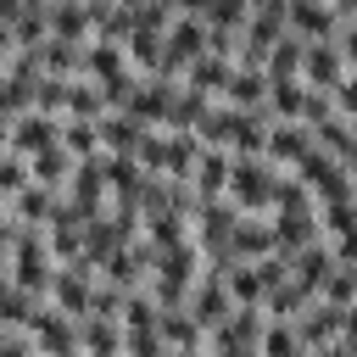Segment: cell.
<instances>
[{
    "instance_id": "cell-35",
    "label": "cell",
    "mask_w": 357,
    "mask_h": 357,
    "mask_svg": "<svg viewBox=\"0 0 357 357\" xmlns=\"http://www.w3.org/2000/svg\"><path fill=\"white\" fill-rule=\"evenodd\" d=\"M206 95H195V89H178L173 95V112H167V128H184V134H195V123L206 117Z\"/></svg>"
},
{
    "instance_id": "cell-7",
    "label": "cell",
    "mask_w": 357,
    "mask_h": 357,
    "mask_svg": "<svg viewBox=\"0 0 357 357\" xmlns=\"http://www.w3.org/2000/svg\"><path fill=\"white\" fill-rule=\"evenodd\" d=\"M56 145H61V117H45V112H22V117L11 123V156L33 162V156H45V151H56Z\"/></svg>"
},
{
    "instance_id": "cell-1",
    "label": "cell",
    "mask_w": 357,
    "mask_h": 357,
    "mask_svg": "<svg viewBox=\"0 0 357 357\" xmlns=\"http://www.w3.org/2000/svg\"><path fill=\"white\" fill-rule=\"evenodd\" d=\"M279 178H284V173H279L268 156H234V167H229V201H234L240 212H268V218H273Z\"/></svg>"
},
{
    "instance_id": "cell-18",
    "label": "cell",
    "mask_w": 357,
    "mask_h": 357,
    "mask_svg": "<svg viewBox=\"0 0 357 357\" xmlns=\"http://www.w3.org/2000/svg\"><path fill=\"white\" fill-rule=\"evenodd\" d=\"M329 273H335V245H329V240H312V245H301V251L290 257V279H296V284H307L312 296L324 290V279H329Z\"/></svg>"
},
{
    "instance_id": "cell-37",
    "label": "cell",
    "mask_w": 357,
    "mask_h": 357,
    "mask_svg": "<svg viewBox=\"0 0 357 357\" xmlns=\"http://www.w3.org/2000/svg\"><path fill=\"white\" fill-rule=\"evenodd\" d=\"M329 307H357V268H346V262H335V273L324 279V290H318Z\"/></svg>"
},
{
    "instance_id": "cell-8",
    "label": "cell",
    "mask_w": 357,
    "mask_h": 357,
    "mask_svg": "<svg viewBox=\"0 0 357 357\" xmlns=\"http://www.w3.org/2000/svg\"><path fill=\"white\" fill-rule=\"evenodd\" d=\"M290 329L301 335V346H307V351H318V346L340 340V329H346V307H329V301L318 296V301H307V307L290 318Z\"/></svg>"
},
{
    "instance_id": "cell-43",
    "label": "cell",
    "mask_w": 357,
    "mask_h": 357,
    "mask_svg": "<svg viewBox=\"0 0 357 357\" xmlns=\"http://www.w3.org/2000/svg\"><path fill=\"white\" fill-rule=\"evenodd\" d=\"M167 357H206V346H195V351H167Z\"/></svg>"
},
{
    "instance_id": "cell-44",
    "label": "cell",
    "mask_w": 357,
    "mask_h": 357,
    "mask_svg": "<svg viewBox=\"0 0 357 357\" xmlns=\"http://www.w3.org/2000/svg\"><path fill=\"white\" fill-rule=\"evenodd\" d=\"M245 357H262V351H245Z\"/></svg>"
},
{
    "instance_id": "cell-25",
    "label": "cell",
    "mask_w": 357,
    "mask_h": 357,
    "mask_svg": "<svg viewBox=\"0 0 357 357\" xmlns=\"http://www.w3.org/2000/svg\"><path fill=\"white\" fill-rule=\"evenodd\" d=\"M156 335L167 340V351H195V346H206V329L190 318V307H167V312L156 318Z\"/></svg>"
},
{
    "instance_id": "cell-31",
    "label": "cell",
    "mask_w": 357,
    "mask_h": 357,
    "mask_svg": "<svg viewBox=\"0 0 357 357\" xmlns=\"http://www.w3.org/2000/svg\"><path fill=\"white\" fill-rule=\"evenodd\" d=\"M61 145L84 162V156H106L100 151V123H89V117H61Z\"/></svg>"
},
{
    "instance_id": "cell-26",
    "label": "cell",
    "mask_w": 357,
    "mask_h": 357,
    "mask_svg": "<svg viewBox=\"0 0 357 357\" xmlns=\"http://www.w3.org/2000/svg\"><path fill=\"white\" fill-rule=\"evenodd\" d=\"M301 112H307V84L301 78H268V117L301 123Z\"/></svg>"
},
{
    "instance_id": "cell-12",
    "label": "cell",
    "mask_w": 357,
    "mask_h": 357,
    "mask_svg": "<svg viewBox=\"0 0 357 357\" xmlns=\"http://www.w3.org/2000/svg\"><path fill=\"white\" fill-rule=\"evenodd\" d=\"M307 156H312V128L307 123H273L268 128V162L279 173H296Z\"/></svg>"
},
{
    "instance_id": "cell-29",
    "label": "cell",
    "mask_w": 357,
    "mask_h": 357,
    "mask_svg": "<svg viewBox=\"0 0 357 357\" xmlns=\"http://www.w3.org/2000/svg\"><path fill=\"white\" fill-rule=\"evenodd\" d=\"M39 67H45V78H84V45L45 39L39 45Z\"/></svg>"
},
{
    "instance_id": "cell-46",
    "label": "cell",
    "mask_w": 357,
    "mask_h": 357,
    "mask_svg": "<svg viewBox=\"0 0 357 357\" xmlns=\"http://www.w3.org/2000/svg\"><path fill=\"white\" fill-rule=\"evenodd\" d=\"M251 6H262V0H251Z\"/></svg>"
},
{
    "instance_id": "cell-36",
    "label": "cell",
    "mask_w": 357,
    "mask_h": 357,
    "mask_svg": "<svg viewBox=\"0 0 357 357\" xmlns=\"http://www.w3.org/2000/svg\"><path fill=\"white\" fill-rule=\"evenodd\" d=\"M245 17H251V0H212L206 6V28H218V33H240L245 28Z\"/></svg>"
},
{
    "instance_id": "cell-42",
    "label": "cell",
    "mask_w": 357,
    "mask_h": 357,
    "mask_svg": "<svg viewBox=\"0 0 357 357\" xmlns=\"http://www.w3.org/2000/svg\"><path fill=\"white\" fill-rule=\"evenodd\" d=\"M206 6H212V0H173L178 17H206Z\"/></svg>"
},
{
    "instance_id": "cell-21",
    "label": "cell",
    "mask_w": 357,
    "mask_h": 357,
    "mask_svg": "<svg viewBox=\"0 0 357 357\" xmlns=\"http://www.w3.org/2000/svg\"><path fill=\"white\" fill-rule=\"evenodd\" d=\"M229 167H234L229 151H201V162H195V173H190V190H195L201 201H223V195H229Z\"/></svg>"
},
{
    "instance_id": "cell-24",
    "label": "cell",
    "mask_w": 357,
    "mask_h": 357,
    "mask_svg": "<svg viewBox=\"0 0 357 357\" xmlns=\"http://www.w3.org/2000/svg\"><path fill=\"white\" fill-rule=\"evenodd\" d=\"M312 145L329 151L335 162H346V167L357 173V123H351V117H329V123H318V128H312Z\"/></svg>"
},
{
    "instance_id": "cell-5",
    "label": "cell",
    "mask_w": 357,
    "mask_h": 357,
    "mask_svg": "<svg viewBox=\"0 0 357 357\" xmlns=\"http://www.w3.org/2000/svg\"><path fill=\"white\" fill-rule=\"evenodd\" d=\"M67 201H73V212H78L84 223H95V218H106V212H112L106 156H84V162L73 167V178H67Z\"/></svg>"
},
{
    "instance_id": "cell-3",
    "label": "cell",
    "mask_w": 357,
    "mask_h": 357,
    "mask_svg": "<svg viewBox=\"0 0 357 357\" xmlns=\"http://www.w3.org/2000/svg\"><path fill=\"white\" fill-rule=\"evenodd\" d=\"M296 178L307 184V195H312L318 206H335V201H357V173H351L346 162H335L329 151H318V145H312V156L296 167Z\"/></svg>"
},
{
    "instance_id": "cell-30",
    "label": "cell",
    "mask_w": 357,
    "mask_h": 357,
    "mask_svg": "<svg viewBox=\"0 0 357 357\" xmlns=\"http://www.w3.org/2000/svg\"><path fill=\"white\" fill-rule=\"evenodd\" d=\"M112 106H106V89L95 84V78H73L67 84V117H89V123H100Z\"/></svg>"
},
{
    "instance_id": "cell-17",
    "label": "cell",
    "mask_w": 357,
    "mask_h": 357,
    "mask_svg": "<svg viewBox=\"0 0 357 357\" xmlns=\"http://www.w3.org/2000/svg\"><path fill=\"white\" fill-rule=\"evenodd\" d=\"M134 67H128V50L123 45H112V39H89L84 45V78H95V84H117V78H128Z\"/></svg>"
},
{
    "instance_id": "cell-41",
    "label": "cell",
    "mask_w": 357,
    "mask_h": 357,
    "mask_svg": "<svg viewBox=\"0 0 357 357\" xmlns=\"http://www.w3.org/2000/svg\"><path fill=\"white\" fill-rule=\"evenodd\" d=\"M335 117H351V123H357V78H351V73H346L340 89H335Z\"/></svg>"
},
{
    "instance_id": "cell-38",
    "label": "cell",
    "mask_w": 357,
    "mask_h": 357,
    "mask_svg": "<svg viewBox=\"0 0 357 357\" xmlns=\"http://www.w3.org/2000/svg\"><path fill=\"white\" fill-rule=\"evenodd\" d=\"M67 84H73V78H39V89H33V112H45V117H67Z\"/></svg>"
},
{
    "instance_id": "cell-15",
    "label": "cell",
    "mask_w": 357,
    "mask_h": 357,
    "mask_svg": "<svg viewBox=\"0 0 357 357\" xmlns=\"http://www.w3.org/2000/svg\"><path fill=\"white\" fill-rule=\"evenodd\" d=\"M89 290H95V279H84L78 268L56 262V279H50V307H56V312H67V318H89Z\"/></svg>"
},
{
    "instance_id": "cell-4",
    "label": "cell",
    "mask_w": 357,
    "mask_h": 357,
    "mask_svg": "<svg viewBox=\"0 0 357 357\" xmlns=\"http://www.w3.org/2000/svg\"><path fill=\"white\" fill-rule=\"evenodd\" d=\"M201 56H206V22H201V17H178V22L162 33V61H156L151 78H173V84H178Z\"/></svg>"
},
{
    "instance_id": "cell-22",
    "label": "cell",
    "mask_w": 357,
    "mask_h": 357,
    "mask_svg": "<svg viewBox=\"0 0 357 357\" xmlns=\"http://www.w3.org/2000/svg\"><path fill=\"white\" fill-rule=\"evenodd\" d=\"M78 346H84V357H123L128 335L117 318H78Z\"/></svg>"
},
{
    "instance_id": "cell-27",
    "label": "cell",
    "mask_w": 357,
    "mask_h": 357,
    "mask_svg": "<svg viewBox=\"0 0 357 357\" xmlns=\"http://www.w3.org/2000/svg\"><path fill=\"white\" fill-rule=\"evenodd\" d=\"M56 206H61V195H56V190H45V184H28V190L11 201V218H17L22 229H45V223L56 218Z\"/></svg>"
},
{
    "instance_id": "cell-14",
    "label": "cell",
    "mask_w": 357,
    "mask_h": 357,
    "mask_svg": "<svg viewBox=\"0 0 357 357\" xmlns=\"http://www.w3.org/2000/svg\"><path fill=\"white\" fill-rule=\"evenodd\" d=\"M245 117H251V112H234L229 100H212V106H206V117L195 123L201 151H229V145H234V134L245 128Z\"/></svg>"
},
{
    "instance_id": "cell-23",
    "label": "cell",
    "mask_w": 357,
    "mask_h": 357,
    "mask_svg": "<svg viewBox=\"0 0 357 357\" xmlns=\"http://www.w3.org/2000/svg\"><path fill=\"white\" fill-rule=\"evenodd\" d=\"M229 78H234V61L229 56H201L190 73H184V89H195V95H206V100H218V95H229Z\"/></svg>"
},
{
    "instance_id": "cell-6",
    "label": "cell",
    "mask_w": 357,
    "mask_h": 357,
    "mask_svg": "<svg viewBox=\"0 0 357 357\" xmlns=\"http://www.w3.org/2000/svg\"><path fill=\"white\" fill-rule=\"evenodd\" d=\"M190 318L212 335V329H223L229 318H234V296H229V284H223V273L218 268H201V279H195V290H190Z\"/></svg>"
},
{
    "instance_id": "cell-28",
    "label": "cell",
    "mask_w": 357,
    "mask_h": 357,
    "mask_svg": "<svg viewBox=\"0 0 357 357\" xmlns=\"http://www.w3.org/2000/svg\"><path fill=\"white\" fill-rule=\"evenodd\" d=\"M73 167H78V156H73L67 145H56V151H45V156H33V162H28L33 184H45V190H56V195H67V178H73Z\"/></svg>"
},
{
    "instance_id": "cell-2",
    "label": "cell",
    "mask_w": 357,
    "mask_h": 357,
    "mask_svg": "<svg viewBox=\"0 0 357 357\" xmlns=\"http://www.w3.org/2000/svg\"><path fill=\"white\" fill-rule=\"evenodd\" d=\"M6 262H11V284H17V290H28V296H45V301H50L56 257H50L45 229H22V234H17V245L6 251Z\"/></svg>"
},
{
    "instance_id": "cell-47",
    "label": "cell",
    "mask_w": 357,
    "mask_h": 357,
    "mask_svg": "<svg viewBox=\"0 0 357 357\" xmlns=\"http://www.w3.org/2000/svg\"><path fill=\"white\" fill-rule=\"evenodd\" d=\"M0 156H6V151H0Z\"/></svg>"
},
{
    "instance_id": "cell-20",
    "label": "cell",
    "mask_w": 357,
    "mask_h": 357,
    "mask_svg": "<svg viewBox=\"0 0 357 357\" xmlns=\"http://www.w3.org/2000/svg\"><path fill=\"white\" fill-rule=\"evenodd\" d=\"M145 134H151V128H145L139 117H128V112H106V117H100V151H106V156H134Z\"/></svg>"
},
{
    "instance_id": "cell-34",
    "label": "cell",
    "mask_w": 357,
    "mask_h": 357,
    "mask_svg": "<svg viewBox=\"0 0 357 357\" xmlns=\"http://www.w3.org/2000/svg\"><path fill=\"white\" fill-rule=\"evenodd\" d=\"M301 56H307V39L284 33L273 45V56H268V78H301Z\"/></svg>"
},
{
    "instance_id": "cell-40",
    "label": "cell",
    "mask_w": 357,
    "mask_h": 357,
    "mask_svg": "<svg viewBox=\"0 0 357 357\" xmlns=\"http://www.w3.org/2000/svg\"><path fill=\"white\" fill-rule=\"evenodd\" d=\"M123 357H167V340H162L156 329H145V335H128Z\"/></svg>"
},
{
    "instance_id": "cell-13",
    "label": "cell",
    "mask_w": 357,
    "mask_h": 357,
    "mask_svg": "<svg viewBox=\"0 0 357 357\" xmlns=\"http://www.w3.org/2000/svg\"><path fill=\"white\" fill-rule=\"evenodd\" d=\"M290 33L318 45V39H340V17L329 0H290Z\"/></svg>"
},
{
    "instance_id": "cell-32",
    "label": "cell",
    "mask_w": 357,
    "mask_h": 357,
    "mask_svg": "<svg viewBox=\"0 0 357 357\" xmlns=\"http://www.w3.org/2000/svg\"><path fill=\"white\" fill-rule=\"evenodd\" d=\"M307 301H318V296H312L307 284H296V279H284L279 290H268V301H262V312H268V318H284V324H290V318H296V312H301Z\"/></svg>"
},
{
    "instance_id": "cell-9",
    "label": "cell",
    "mask_w": 357,
    "mask_h": 357,
    "mask_svg": "<svg viewBox=\"0 0 357 357\" xmlns=\"http://www.w3.org/2000/svg\"><path fill=\"white\" fill-rule=\"evenodd\" d=\"M340 78H346V56H340V45H335V39L307 45V56H301V84H307V89H324V95H335V89H340Z\"/></svg>"
},
{
    "instance_id": "cell-10",
    "label": "cell",
    "mask_w": 357,
    "mask_h": 357,
    "mask_svg": "<svg viewBox=\"0 0 357 357\" xmlns=\"http://www.w3.org/2000/svg\"><path fill=\"white\" fill-rule=\"evenodd\" d=\"M173 95H178V84H173V78H139V84H134V95H128V117H139L145 128H167Z\"/></svg>"
},
{
    "instance_id": "cell-19",
    "label": "cell",
    "mask_w": 357,
    "mask_h": 357,
    "mask_svg": "<svg viewBox=\"0 0 357 357\" xmlns=\"http://www.w3.org/2000/svg\"><path fill=\"white\" fill-rule=\"evenodd\" d=\"M223 100H229L234 112H257V117H268V73H262V67H234Z\"/></svg>"
},
{
    "instance_id": "cell-39",
    "label": "cell",
    "mask_w": 357,
    "mask_h": 357,
    "mask_svg": "<svg viewBox=\"0 0 357 357\" xmlns=\"http://www.w3.org/2000/svg\"><path fill=\"white\" fill-rule=\"evenodd\" d=\"M28 184H33V173H28V162L6 151V156H0V201H17V195H22Z\"/></svg>"
},
{
    "instance_id": "cell-45",
    "label": "cell",
    "mask_w": 357,
    "mask_h": 357,
    "mask_svg": "<svg viewBox=\"0 0 357 357\" xmlns=\"http://www.w3.org/2000/svg\"><path fill=\"white\" fill-rule=\"evenodd\" d=\"M0 335H6V324H0Z\"/></svg>"
},
{
    "instance_id": "cell-11",
    "label": "cell",
    "mask_w": 357,
    "mask_h": 357,
    "mask_svg": "<svg viewBox=\"0 0 357 357\" xmlns=\"http://www.w3.org/2000/svg\"><path fill=\"white\" fill-rule=\"evenodd\" d=\"M229 257L234 262H262L273 257V218L268 212H240L234 234H229Z\"/></svg>"
},
{
    "instance_id": "cell-33",
    "label": "cell",
    "mask_w": 357,
    "mask_h": 357,
    "mask_svg": "<svg viewBox=\"0 0 357 357\" xmlns=\"http://www.w3.org/2000/svg\"><path fill=\"white\" fill-rule=\"evenodd\" d=\"M262 357H307V346H301V335L284 324V318H268V329H262V346H257Z\"/></svg>"
},
{
    "instance_id": "cell-16",
    "label": "cell",
    "mask_w": 357,
    "mask_h": 357,
    "mask_svg": "<svg viewBox=\"0 0 357 357\" xmlns=\"http://www.w3.org/2000/svg\"><path fill=\"white\" fill-rule=\"evenodd\" d=\"M50 39H67V45H89L95 39V17L84 0H50Z\"/></svg>"
}]
</instances>
